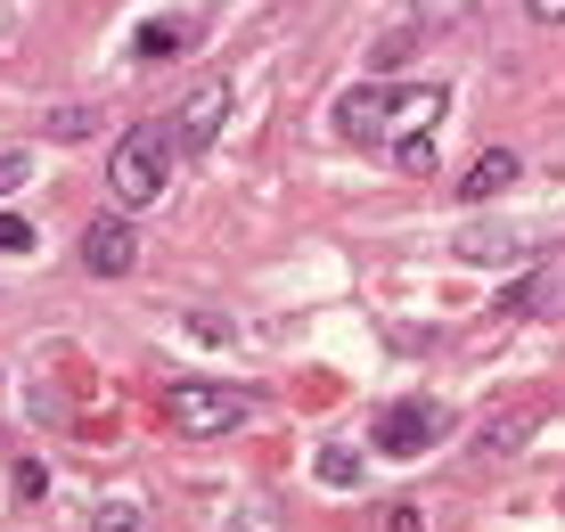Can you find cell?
<instances>
[{
	"instance_id": "6da1fadb",
	"label": "cell",
	"mask_w": 565,
	"mask_h": 532,
	"mask_svg": "<svg viewBox=\"0 0 565 532\" xmlns=\"http://www.w3.org/2000/svg\"><path fill=\"white\" fill-rule=\"evenodd\" d=\"M246 409H255V393L222 385V377H172L164 385V418H172V435H189V443H213V435H230V426H246Z\"/></svg>"
},
{
	"instance_id": "7a4b0ae2",
	"label": "cell",
	"mask_w": 565,
	"mask_h": 532,
	"mask_svg": "<svg viewBox=\"0 0 565 532\" xmlns=\"http://www.w3.org/2000/svg\"><path fill=\"white\" fill-rule=\"evenodd\" d=\"M164 172H172V131H164V124H131L124 140H115V156H107L115 205H156Z\"/></svg>"
},
{
	"instance_id": "3957f363",
	"label": "cell",
	"mask_w": 565,
	"mask_h": 532,
	"mask_svg": "<svg viewBox=\"0 0 565 532\" xmlns=\"http://www.w3.org/2000/svg\"><path fill=\"white\" fill-rule=\"evenodd\" d=\"M443 435H451V409L443 402H394V409H377V426H369V443H377L385 459H418V450H435Z\"/></svg>"
},
{
	"instance_id": "277c9868",
	"label": "cell",
	"mask_w": 565,
	"mask_h": 532,
	"mask_svg": "<svg viewBox=\"0 0 565 532\" xmlns=\"http://www.w3.org/2000/svg\"><path fill=\"white\" fill-rule=\"evenodd\" d=\"M222 115H230V83H222V74H198V83H189L181 91V107H172V148H181V156H205L213 148V131H222Z\"/></svg>"
},
{
	"instance_id": "5b68a950",
	"label": "cell",
	"mask_w": 565,
	"mask_h": 532,
	"mask_svg": "<svg viewBox=\"0 0 565 532\" xmlns=\"http://www.w3.org/2000/svg\"><path fill=\"white\" fill-rule=\"evenodd\" d=\"M328 124H337V140H353V148L385 140V131H394V83H353L337 107H328Z\"/></svg>"
},
{
	"instance_id": "8992f818",
	"label": "cell",
	"mask_w": 565,
	"mask_h": 532,
	"mask_svg": "<svg viewBox=\"0 0 565 532\" xmlns=\"http://www.w3.org/2000/svg\"><path fill=\"white\" fill-rule=\"evenodd\" d=\"M140 263V238H131L124 213H99V222L83 230V270L90 279H124V270Z\"/></svg>"
},
{
	"instance_id": "52a82bcc",
	"label": "cell",
	"mask_w": 565,
	"mask_h": 532,
	"mask_svg": "<svg viewBox=\"0 0 565 532\" xmlns=\"http://www.w3.org/2000/svg\"><path fill=\"white\" fill-rule=\"evenodd\" d=\"M516 172H524V164H516V148H483L476 164H467V181H459V196H467V205H492V196L509 189Z\"/></svg>"
},
{
	"instance_id": "ba28073f",
	"label": "cell",
	"mask_w": 565,
	"mask_h": 532,
	"mask_svg": "<svg viewBox=\"0 0 565 532\" xmlns=\"http://www.w3.org/2000/svg\"><path fill=\"white\" fill-rule=\"evenodd\" d=\"M541 238H524V230H492V222H476V230H459V254L467 263H516V254H533Z\"/></svg>"
},
{
	"instance_id": "9c48e42d",
	"label": "cell",
	"mask_w": 565,
	"mask_h": 532,
	"mask_svg": "<svg viewBox=\"0 0 565 532\" xmlns=\"http://www.w3.org/2000/svg\"><path fill=\"white\" fill-rule=\"evenodd\" d=\"M99 124H107L99 107H50V115H42V140H90Z\"/></svg>"
},
{
	"instance_id": "30bf717a",
	"label": "cell",
	"mask_w": 565,
	"mask_h": 532,
	"mask_svg": "<svg viewBox=\"0 0 565 532\" xmlns=\"http://www.w3.org/2000/svg\"><path fill=\"white\" fill-rule=\"evenodd\" d=\"M189 42H198V25H140V57H164V50L181 57Z\"/></svg>"
},
{
	"instance_id": "8fae6325",
	"label": "cell",
	"mask_w": 565,
	"mask_h": 532,
	"mask_svg": "<svg viewBox=\"0 0 565 532\" xmlns=\"http://www.w3.org/2000/svg\"><path fill=\"white\" fill-rule=\"evenodd\" d=\"M320 476L337 483V491H353V483H361V467H353V450H320Z\"/></svg>"
},
{
	"instance_id": "7c38bea8",
	"label": "cell",
	"mask_w": 565,
	"mask_h": 532,
	"mask_svg": "<svg viewBox=\"0 0 565 532\" xmlns=\"http://www.w3.org/2000/svg\"><path fill=\"white\" fill-rule=\"evenodd\" d=\"M394 164H402V172H435V131H426V140H402Z\"/></svg>"
},
{
	"instance_id": "4fadbf2b",
	"label": "cell",
	"mask_w": 565,
	"mask_h": 532,
	"mask_svg": "<svg viewBox=\"0 0 565 532\" xmlns=\"http://www.w3.org/2000/svg\"><path fill=\"white\" fill-rule=\"evenodd\" d=\"M467 9H476V0H418V17H426V25H459Z\"/></svg>"
},
{
	"instance_id": "5bb4252c",
	"label": "cell",
	"mask_w": 565,
	"mask_h": 532,
	"mask_svg": "<svg viewBox=\"0 0 565 532\" xmlns=\"http://www.w3.org/2000/svg\"><path fill=\"white\" fill-rule=\"evenodd\" d=\"M99 532H140V508H131V500H115V508H99Z\"/></svg>"
},
{
	"instance_id": "9a60e30c",
	"label": "cell",
	"mask_w": 565,
	"mask_h": 532,
	"mask_svg": "<svg viewBox=\"0 0 565 532\" xmlns=\"http://www.w3.org/2000/svg\"><path fill=\"white\" fill-rule=\"evenodd\" d=\"M25 246H33V230L17 222V213H0V254H25Z\"/></svg>"
},
{
	"instance_id": "2e32d148",
	"label": "cell",
	"mask_w": 565,
	"mask_h": 532,
	"mask_svg": "<svg viewBox=\"0 0 565 532\" xmlns=\"http://www.w3.org/2000/svg\"><path fill=\"white\" fill-rule=\"evenodd\" d=\"M385 532H426V517H418L411 500H402V508H385Z\"/></svg>"
},
{
	"instance_id": "e0dca14e",
	"label": "cell",
	"mask_w": 565,
	"mask_h": 532,
	"mask_svg": "<svg viewBox=\"0 0 565 532\" xmlns=\"http://www.w3.org/2000/svg\"><path fill=\"white\" fill-rule=\"evenodd\" d=\"M17 181H25V156H17V148H9V156H0V196H9Z\"/></svg>"
},
{
	"instance_id": "ac0fdd59",
	"label": "cell",
	"mask_w": 565,
	"mask_h": 532,
	"mask_svg": "<svg viewBox=\"0 0 565 532\" xmlns=\"http://www.w3.org/2000/svg\"><path fill=\"white\" fill-rule=\"evenodd\" d=\"M533 9V25H565V0H524Z\"/></svg>"
}]
</instances>
